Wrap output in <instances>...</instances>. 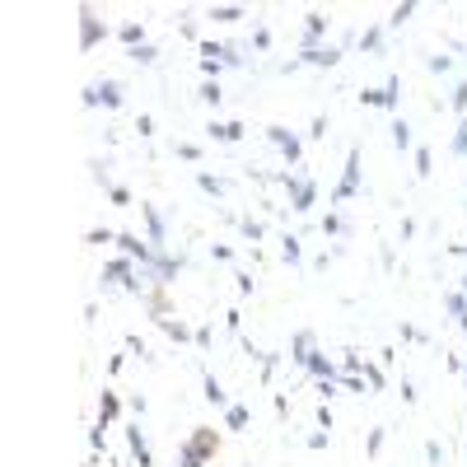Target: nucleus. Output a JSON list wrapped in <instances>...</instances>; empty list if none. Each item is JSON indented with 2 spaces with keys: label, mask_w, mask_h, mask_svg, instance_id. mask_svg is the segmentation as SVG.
Returning a JSON list of instances; mask_svg holds the SVG:
<instances>
[{
  "label": "nucleus",
  "mask_w": 467,
  "mask_h": 467,
  "mask_svg": "<svg viewBox=\"0 0 467 467\" xmlns=\"http://www.w3.org/2000/svg\"><path fill=\"white\" fill-rule=\"evenodd\" d=\"M215 454H220V434H215L211 425H197V430H192V439H187V444L178 449V463L206 467V463H211Z\"/></svg>",
  "instance_id": "1"
},
{
  "label": "nucleus",
  "mask_w": 467,
  "mask_h": 467,
  "mask_svg": "<svg viewBox=\"0 0 467 467\" xmlns=\"http://www.w3.org/2000/svg\"><path fill=\"white\" fill-rule=\"evenodd\" d=\"M122 99H126V89H122V79H112V75H103V79H94L89 89L79 94V103L84 108H122Z\"/></svg>",
  "instance_id": "2"
},
{
  "label": "nucleus",
  "mask_w": 467,
  "mask_h": 467,
  "mask_svg": "<svg viewBox=\"0 0 467 467\" xmlns=\"http://www.w3.org/2000/svg\"><path fill=\"white\" fill-rule=\"evenodd\" d=\"M356 197H360V145H351V150H346V173H341V182H336L332 201L341 206V201H356Z\"/></svg>",
  "instance_id": "3"
},
{
  "label": "nucleus",
  "mask_w": 467,
  "mask_h": 467,
  "mask_svg": "<svg viewBox=\"0 0 467 467\" xmlns=\"http://www.w3.org/2000/svg\"><path fill=\"white\" fill-rule=\"evenodd\" d=\"M103 38H108V28H103L99 10L94 5H79V52H94Z\"/></svg>",
  "instance_id": "4"
},
{
  "label": "nucleus",
  "mask_w": 467,
  "mask_h": 467,
  "mask_svg": "<svg viewBox=\"0 0 467 467\" xmlns=\"http://www.w3.org/2000/svg\"><path fill=\"white\" fill-rule=\"evenodd\" d=\"M117 248H122V257H131L136 267H150L155 262V243L141 238V234H131V229H117Z\"/></svg>",
  "instance_id": "5"
},
{
  "label": "nucleus",
  "mask_w": 467,
  "mask_h": 467,
  "mask_svg": "<svg viewBox=\"0 0 467 467\" xmlns=\"http://www.w3.org/2000/svg\"><path fill=\"white\" fill-rule=\"evenodd\" d=\"M187 267V253H168V248H155V262H150V271H155V280H159V290H168L173 285V276Z\"/></svg>",
  "instance_id": "6"
},
{
  "label": "nucleus",
  "mask_w": 467,
  "mask_h": 467,
  "mask_svg": "<svg viewBox=\"0 0 467 467\" xmlns=\"http://www.w3.org/2000/svg\"><path fill=\"white\" fill-rule=\"evenodd\" d=\"M327 23H332V19H327L323 10H309V14H304V38H300V56H304V52H318V47H323V33H327Z\"/></svg>",
  "instance_id": "7"
},
{
  "label": "nucleus",
  "mask_w": 467,
  "mask_h": 467,
  "mask_svg": "<svg viewBox=\"0 0 467 467\" xmlns=\"http://www.w3.org/2000/svg\"><path fill=\"white\" fill-rule=\"evenodd\" d=\"M397 89H402V79L388 75L378 89H365V94H360V103H365V108H397Z\"/></svg>",
  "instance_id": "8"
},
{
  "label": "nucleus",
  "mask_w": 467,
  "mask_h": 467,
  "mask_svg": "<svg viewBox=\"0 0 467 467\" xmlns=\"http://www.w3.org/2000/svg\"><path fill=\"white\" fill-rule=\"evenodd\" d=\"M136 271H141V267H136V262H131V257H112V262H108V267H103V285H131V280H136Z\"/></svg>",
  "instance_id": "9"
},
{
  "label": "nucleus",
  "mask_w": 467,
  "mask_h": 467,
  "mask_svg": "<svg viewBox=\"0 0 467 467\" xmlns=\"http://www.w3.org/2000/svg\"><path fill=\"white\" fill-rule=\"evenodd\" d=\"M313 356H318V336H313L309 332V327H304V332H295V336H290V360H295V365H309V360Z\"/></svg>",
  "instance_id": "10"
},
{
  "label": "nucleus",
  "mask_w": 467,
  "mask_h": 467,
  "mask_svg": "<svg viewBox=\"0 0 467 467\" xmlns=\"http://www.w3.org/2000/svg\"><path fill=\"white\" fill-rule=\"evenodd\" d=\"M141 215H145V238L155 248H164L168 243V224H164V215H159V206H141Z\"/></svg>",
  "instance_id": "11"
},
{
  "label": "nucleus",
  "mask_w": 467,
  "mask_h": 467,
  "mask_svg": "<svg viewBox=\"0 0 467 467\" xmlns=\"http://www.w3.org/2000/svg\"><path fill=\"white\" fill-rule=\"evenodd\" d=\"M126 449H131V463H136V467H155V454H150V444H145L141 425H131V430H126Z\"/></svg>",
  "instance_id": "12"
},
{
  "label": "nucleus",
  "mask_w": 467,
  "mask_h": 467,
  "mask_svg": "<svg viewBox=\"0 0 467 467\" xmlns=\"http://www.w3.org/2000/svg\"><path fill=\"white\" fill-rule=\"evenodd\" d=\"M243 131H248L243 122H220V117L206 126V136H211V141H220V145H238V141H243Z\"/></svg>",
  "instance_id": "13"
},
{
  "label": "nucleus",
  "mask_w": 467,
  "mask_h": 467,
  "mask_svg": "<svg viewBox=\"0 0 467 467\" xmlns=\"http://www.w3.org/2000/svg\"><path fill=\"white\" fill-rule=\"evenodd\" d=\"M300 66H318V70H332L341 66V47H318V52H304Z\"/></svg>",
  "instance_id": "14"
},
{
  "label": "nucleus",
  "mask_w": 467,
  "mask_h": 467,
  "mask_svg": "<svg viewBox=\"0 0 467 467\" xmlns=\"http://www.w3.org/2000/svg\"><path fill=\"white\" fill-rule=\"evenodd\" d=\"M201 388H206L201 397L211 402V407H229V392H224V383H220V378L211 374V369H201Z\"/></svg>",
  "instance_id": "15"
},
{
  "label": "nucleus",
  "mask_w": 467,
  "mask_h": 467,
  "mask_svg": "<svg viewBox=\"0 0 467 467\" xmlns=\"http://www.w3.org/2000/svg\"><path fill=\"white\" fill-rule=\"evenodd\" d=\"M280 262H290V267L304 262V238L300 234H285V238H280Z\"/></svg>",
  "instance_id": "16"
},
{
  "label": "nucleus",
  "mask_w": 467,
  "mask_h": 467,
  "mask_svg": "<svg viewBox=\"0 0 467 467\" xmlns=\"http://www.w3.org/2000/svg\"><path fill=\"white\" fill-rule=\"evenodd\" d=\"M248 421H253V412H248L243 402H229L224 407V430H248Z\"/></svg>",
  "instance_id": "17"
},
{
  "label": "nucleus",
  "mask_w": 467,
  "mask_h": 467,
  "mask_svg": "<svg viewBox=\"0 0 467 467\" xmlns=\"http://www.w3.org/2000/svg\"><path fill=\"white\" fill-rule=\"evenodd\" d=\"M117 416H122V397L103 388V397H99V421H103V425H112Z\"/></svg>",
  "instance_id": "18"
},
{
  "label": "nucleus",
  "mask_w": 467,
  "mask_h": 467,
  "mask_svg": "<svg viewBox=\"0 0 467 467\" xmlns=\"http://www.w3.org/2000/svg\"><path fill=\"white\" fill-rule=\"evenodd\" d=\"M304 369H309L313 378H341V365H332V360H327L323 351H318V356H313V360H309Z\"/></svg>",
  "instance_id": "19"
},
{
  "label": "nucleus",
  "mask_w": 467,
  "mask_h": 467,
  "mask_svg": "<svg viewBox=\"0 0 467 467\" xmlns=\"http://www.w3.org/2000/svg\"><path fill=\"white\" fill-rule=\"evenodd\" d=\"M238 234H243L248 243H262V238H267V224L253 220V215H238Z\"/></svg>",
  "instance_id": "20"
},
{
  "label": "nucleus",
  "mask_w": 467,
  "mask_h": 467,
  "mask_svg": "<svg viewBox=\"0 0 467 467\" xmlns=\"http://www.w3.org/2000/svg\"><path fill=\"white\" fill-rule=\"evenodd\" d=\"M197 187L206 192V197H224V192H229V182H224V178H215V173H206V168H201V173H197Z\"/></svg>",
  "instance_id": "21"
},
{
  "label": "nucleus",
  "mask_w": 467,
  "mask_h": 467,
  "mask_svg": "<svg viewBox=\"0 0 467 467\" xmlns=\"http://www.w3.org/2000/svg\"><path fill=\"white\" fill-rule=\"evenodd\" d=\"M206 14H211V19L215 23H238V19H243V5H211V10H206Z\"/></svg>",
  "instance_id": "22"
},
{
  "label": "nucleus",
  "mask_w": 467,
  "mask_h": 467,
  "mask_svg": "<svg viewBox=\"0 0 467 467\" xmlns=\"http://www.w3.org/2000/svg\"><path fill=\"white\" fill-rule=\"evenodd\" d=\"M392 145H397V150H416V141H412V122H407V117H397V122H392Z\"/></svg>",
  "instance_id": "23"
},
{
  "label": "nucleus",
  "mask_w": 467,
  "mask_h": 467,
  "mask_svg": "<svg viewBox=\"0 0 467 467\" xmlns=\"http://www.w3.org/2000/svg\"><path fill=\"white\" fill-rule=\"evenodd\" d=\"M159 327H164V336H168V341H192V336H197V332H192V327L187 323H173V318H164V323H159Z\"/></svg>",
  "instance_id": "24"
},
{
  "label": "nucleus",
  "mask_w": 467,
  "mask_h": 467,
  "mask_svg": "<svg viewBox=\"0 0 467 467\" xmlns=\"http://www.w3.org/2000/svg\"><path fill=\"white\" fill-rule=\"evenodd\" d=\"M197 99L206 103V108H220V99H224V89H220V79H206V84H201L197 89Z\"/></svg>",
  "instance_id": "25"
},
{
  "label": "nucleus",
  "mask_w": 467,
  "mask_h": 467,
  "mask_svg": "<svg viewBox=\"0 0 467 467\" xmlns=\"http://www.w3.org/2000/svg\"><path fill=\"white\" fill-rule=\"evenodd\" d=\"M126 56H131L136 66H159V47L155 43H141L136 52H126Z\"/></svg>",
  "instance_id": "26"
},
{
  "label": "nucleus",
  "mask_w": 467,
  "mask_h": 467,
  "mask_svg": "<svg viewBox=\"0 0 467 467\" xmlns=\"http://www.w3.org/2000/svg\"><path fill=\"white\" fill-rule=\"evenodd\" d=\"M360 52H369V56L383 52V28H365V33H360Z\"/></svg>",
  "instance_id": "27"
},
{
  "label": "nucleus",
  "mask_w": 467,
  "mask_h": 467,
  "mask_svg": "<svg viewBox=\"0 0 467 467\" xmlns=\"http://www.w3.org/2000/svg\"><path fill=\"white\" fill-rule=\"evenodd\" d=\"M365 383H369V392H383V388H388V374H383L378 365H369V360H365Z\"/></svg>",
  "instance_id": "28"
},
{
  "label": "nucleus",
  "mask_w": 467,
  "mask_h": 467,
  "mask_svg": "<svg viewBox=\"0 0 467 467\" xmlns=\"http://www.w3.org/2000/svg\"><path fill=\"white\" fill-rule=\"evenodd\" d=\"M117 38H122V43L136 52V47L145 43V28H141V23H122V28H117Z\"/></svg>",
  "instance_id": "29"
},
{
  "label": "nucleus",
  "mask_w": 467,
  "mask_h": 467,
  "mask_svg": "<svg viewBox=\"0 0 467 467\" xmlns=\"http://www.w3.org/2000/svg\"><path fill=\"white\" fill-rule=\"evenodd\" d=\"M318 229L332 234V238H341V234H351V224H346L341 215H323V220H318Z\"/></svg>",
  "instance_id": "30"
},
{
  "label": "nucleus",
  "mask_w": 467,
  "mask_h": 467,
  "mask_svg": "<svg viewBox=\"0 0 467 467\" xmlns=\"http://www.w3.org/2000/svg\"><path fill=\"white\" fill-rule=\"evenodd\" d=\"M412 14H416V0H402V5H392V14H388V23H392V28H402V23L412 19Z\"/></svg>",
  "instance_id": "31"
},
{
  "label": "nucleus",
  "mask_w": 467,
  "mask_h": 467,
  "mask_svg": "<svg viewBox=\"0 0 467 467\" xmlns=\"http://www.w3.org/2000/svg\"><path fill=\"white\" fill-rule=\"evenodd\" d=\"M257 365H262V383H271V378H276L280 356H276V351H262V356H257Z\"/></svg>",
  "instance_id": "32"
},
{
  "label": "nucleus",
  "mask_w": 467,
  "mask_h": 467,
  "mask_svg": "<svg viewBox=\"0 0 467 467\" xmlns=\"http://www.w3.org/2000/svg\"><path fill=\"white\" fill-rule=\"evenodd\" d=\"M224 66H248V56H243V43H224Z\"/></svg>",
  "instance_id": "33"
},
{
  "label": "nucleus",
  "mask_w": 467,
  "mask_h": 467,
  "mask_svg": "<svg viewBox=\"0 0 467 467\" xmlns=\"http://www.w3.org/2000/svg\"><path fill=\"white\" fill-rule=\"evenodd\" d=\"M430 168H434V155L425 145H416V178H430Z\"/></svg>",
  "instance_id": "34"
},
{
  "label": "nucleus",
  "mask_w": 467,
  "mask_h": 467,
  "mask_svg": "<svg viewBox=\"0 0 467 467\" xmlns=\"http://www.w3.org/2000/svg\"><path fill=\"white\" fill-rule=\"evenodd\" d=\"M383 444H388V430H369V439H365V454H369V458H378V454H383Z\"/></svg>",
  "instance_id": "35"
},
{
  "label": "nucleus",
  "mask_w": 467,
  "mask_h": 467,
  "mask_svg": "<svg viewBox=\"0 0 467 467\" xmlns=\"http://www.w3.org/2000/svg\"><path fill=\"white\" fill-rule=\"evenodd\" d=\"M444 444H439V439H425V463H430V467H444Z\"/></svg>",
  "instance_id": "36"
},
{
  "label": "nucleus",
  "mask_w": 467,
  "mask_h": 467,
  "mask_svg": "<svg viewBox=\"0 0 467 467\" xmlns=\"http://www.w3.org/2000/svg\"><path fill=\"white\" fill-rule=\"evenodd\" d=\"M197 52H201V61H220V66H224V43H211V38H206Z\"/></svg>",
  "instance_id": "37"
},
{
  "label": "nucleus",
  "mask_w": 467,
  "mask_h": 467,
  "mask_svg": "<svg viewBox=\"0 0 467 467\" xmlns=\"http://www.w3.org/2000/svg\"><path fill=\"white\" fill-rule=\"evenodd\" d=\"M126 351H131V356H141V360H155V356H150V346H145V336H141V332H126Z\"/></svg>",
  "instance_id": "38"
},
{
  "label": "nucleus",
  "mask_w": 467,
  "mask_h": 467,
  "mask_svg": "<svg viewBox=\"0 0 467 467\" xmlns=\"http://www.w3.org/2000/svg\"><path fill=\"white\" fill-rule=\"evenodd\" d=\"M425 70H430V75H449V70H454V56H439V52H434L430 61H425Z\"/></svg>",
  "instance_id": "39"
},
{
  "label": "nucleus",
  "mask_w": 467,
  "mask_h": 467,
  "mask_svg": "<svg viewBox=\"0 0 467 467\" xmlns=\"http://www.w3.org/2000/svg\"><path fill=\"white\" fill-rule=\"evenodd\" d=\"M449 108H454V112H467V79H458V84H454V94H449Z\"/></svg>",
  "instance_id": "40"
},
{
  "label": "nucleus",
  "mask_w": 467,
  "mask_h": 467,
  "mask_svg": "<svg viewBox=\"0 0 467 467\" xmlns=\"http://www.w3.org/2000/svg\"><path fill=\"white\" fill-rule=\"evenodd\" d=\"M341 369H346V374H365V356H356V351H341Z\"/></svg>",
  "instance_id": "41"
},
{
  "label": "nucleus",
  "mask_w": 467,
  "mask_h": 467,
  "mask_svg": "<svg viewBox=\"0 0 467 467\" xmlns=\"http://www.w3.org/2000/svg\"><path fill=\"white\" fill-rule=\"evenodd\" d=\"M336 383H341L346 392H365V388H369V383H365V374H346V369H341V378H336Z\"/></svg>",
  "instance_id": "42"
},
{
  "label": "nucleus",
  "mask_w": 467,
  "mask_h": 467,
  "mask_svg": "<svg viewBox=\"0 0 467 467\" xmlns=\"http://www.w3.org/2000/svg\"><path fill=\"white\" fill-rule=\"evenodd\" d=\"M108 430H112V425H94V430H89V449H94V454H103V444H108Z\"/></svg>",
  "instance_id": "43"
},
{
  "label": "nucleus",
  "mask_w": 467,
  "mask_h": 467,
  "mask_svg": "<svg viewBox=\"0 0 467 467\" xmlns=\"http://www.w3.org/2000/svg\"><path fill=\"white\" fill-rule=\"evenodd\" d=\"M89 168H94L89 178L99 182V187H112V182H108V159H89Z\"/></svg>",
  "instance_id": "44"
},
{
  "label": "nucleus",
  "mask_w": 467,
  "mask_h": 467,
  "mask_svg": "<svg viewBox=\"0 0 467 467\" xmlns=\"http://www.w3.org/2000/svg\"><path fill=\"white\" fill-rule=\"evenodd\" d=\"M182 38H187V43H206V38H201V28H197V19H187V10H182Z\"/></svg>",
  "instance_id": "45"
},
{
  "label": "nucleus",
  "mask_w": 467,
  "mask_h": 467,
  "mask_svg": "<svg viewBox=\"0 0 467 467\" xmlns=\"http://www.w3.org/2000/svg\"><path fill=\"white\" fill-rule=\"evenodd\" d=\"M173 150H178V159H187V164H201V145L182 141V145H173Z\"/></svg>",
  "instance_id": "46"
},
{
  "label": "nucleus",
  "mask_w": 467,
  "mask_h": 467,
  "mask_svg": "<svg viewBox=\"0 0 467 467\" xmlns=\"http://www.w3.org/2000/svg\"><path fill=\"white\" fill-rule=\"evenodd\" d=\"M449 150H454V159H467V122L458 126V136H454V145H449Z\"/></svg>",
  "instance_id": "47"
},
{
  "label": "nucleus",
  "mask_w": 467,
  "mask_h": 467,
  "mask_svg": "<svg viewBox=\"0 0 467 467\" xmlns=\"http://www.w3.org/2000/svg\"><path fill=\"white\" fill-rule=\"evenodd\" d=\"M84 243H117V229H89Z\"/></svg>",
  "instance_id": "48"
},
{
  "label": "nucleus",
  "mask_w": 467,
  "mask_h": 467,
  "mask_svg": "<svg viewBox=\"0 0 467 467\" xmlns=\"http://www.w3.org/2000/svg\"><path fill=\"white\" fill-rule=\"evenodd\" d=\"M397 332H402V341H421V346H425V341H430V336H425V332H421V327H412V323H402V327H397Z\"/></svg>",
  "instance_id": "49"
},
{
  "label": "nucleus",
  "mask_w": 467,
  "mask_h": 467,
  "mask_svg": "<svg viewBox=\"0 0 467 467\" xmlns=\"http://www.w3.org/2000/svg\"><path fill=\"white\" fill-rule=\"evenodd\" d=\"M136 131H141V141H145V136H155V117L141 112V117H136Z\"/></svg>",
  "instance_id": "50"
},
{
  "label": "nucleus",
  "mask_w": 467,
  "mask_h": 467,
  "mask_svg": "<svg viewBox=\"0 0 467 467\" xmlns=\"http://www.w3.org/2000/svg\"><path fill=\"white\" fill-rule=\"evenodd\" d=\"M234 285H238V295H253L257 280H253V271H238V276H234Z\"/></svg>",
  "instance_id": "51"
},
{
  "label": "nucleus",
  "mask_w": 467,
  "mask_h": 467,
  "mask_svg": "<svg viewBox=\"0 0 467 467\" xmlns=\"http://www.w3.org/2000/svg\"><path fill=\"white\" fill-rule=\"evenodd\" d=\"M108 197H112V206H131V192H126V187H117V182L108 187Z\"/></svg>",
  "instance_id": "52"
},
{
  "label": "nucleus",
  "mask_w": 467,
  "mask_h": 467,
  "mask_svg": "<svg viewBox=\"0 0 467 467\" xmlns=\"http://www.w3.org/2000/svg\"><path fill=\"white\" fill-rule=\"evenodd\" d=\"M309 141H327V117H313V126H309Z\"/></svg>",
  "instance_id": "53"
},
{
  "label": "nucleus",
  "mask_w": 467,
  "mask_h": 467,
  "mask_svg": "<svg viewBox=\"0 0 467 467\" xmlns=\"http://www.w3.org/2000/svg\"><path fill=\"white\" fill-rule=\"evenodd\" d=\"M416 397H421V392H416V383H412V378H402V402H407V407H416Z\"/></svg>",
  "instance_id": "54"
},
{
  "label": "nucleus",
  "mask_w": 467,
  "mask_h": 467,
  "mask_svg": "<svg viewBox=\"0 0 467 467\" xmlns=\"http://www.w3.org/2000/svg\"><path fill=\"white\" fill-rule=\"evenodd\" d=\"M211 257L215 262H234V248L229 243H211Z\"/></svg>",
  "instance_id": "55"
},
{
  "label": "nucleus",
  "mask_w": 467,
  "mask_h": 467,
  "mask_svg": "<svg viewBox=\"0 0 467 467\" xmlns=\"http://www.w3.org/2000/svg\"><path fill=\"white\" fill-rule=\"evenodd\" d=\"M327 444H332V434H327V430H318V434H309V449H313V454H318V449H327Z\"/></svg>",
  "instance_id": "56"
},
{
  "label": "nucleus",
  "mask_w": 467,
  "mask_h": 467,
  "mask_svg": "<svg viewBox=\"0 0 467 467\" xmlns=\"http://www.w3.org/2000/svg\"><path fill=\"white\" fill-rule=\"evenodd\" d=\"M253 47H257V52H267V47H271V28H257V33H253Z\"/></svg>",
  "instance_id": "57"
},
{
  "label": "nucleus",
  "mask_w": 467,
  "mask_h": 467,
  "mask_svg": "<svg viewBox=\"0 0 467 467\" xmlns=\"http://www.w3.org/2000/svg\"><path fill=\"white\" fill-rule=\"evenodd\" d=\"M192 341H197L201 351H211V341H215V336H211V327H197V336H192Z\"/></svg>",
  "instance_id": "58"
},
{
  "label": "nucleus",
  "mask_w": 467,
  "mask_h": 467,
  "mask_svg": "<svg viewBox=\"0 0 467 467\" xmlns=\"http://www.w3.org/2000/svg\"><path fill=\"white\" fill-rule=\"evenodd\" d=\"M318 430H332V407H327V402L318 407Z\"/></svg>",
  "instance_id": "59"
},
{
  "label": "nucleus",
  "mask_w": 467,
  "mask_h": 467,
  "mask_svg": "<svg viewBox=\"0 0 467 467\" xmlns=\"http://www.w3.org/2000/svg\"><path fill=\"white\" fill-rule=\"evenodd\" d=\"M220 70H224L220 61H201V75H206V79H220Z\"/></svg>",
  "instance_id": "60"
},
{
  "label": "nucleus",
  "mask_w": 467,
  "mask_h": 467,
  "mask_svg": "<svg viewBox=\"0 0 467 467\" xmlns=\"http://www.w3.org/2000/svg\"><path fill=\"white\" fill-rule=\"evenodd\" d=\"M224 323H229V332H243V313H238V309L224 313Z\"/></svg>",
  "instance_id": "61"
},
{
  "label": "nucleus",
  "mask_w": 467,
  "mask_h": 467,
  "mask_svg": "<svg viewBox=\"0 0 467 467\" xmlns=\"http://www.w3.org/2000/svg\"><path fill=\"white\" fill-rule=\"evenodd\" d=\"M378 267H383V271H392V267H397V257H392V248H383V253H378Z\"/></svg>",
  "instance_id": "62"
},
{
  "label": "nucleus",
  "mask_w": 467,
  "mask_h": 467,
  "mask_svg": "<svg viewBox=\"0 0 467 467\" xmlns=\"http://www.w3.org/2000/svg\"><path fill=\"white\" fill-rule=\"evenodd\" d=\"M463 388H467V369H463Z\"/></svg>",
  "instance_id": "63"
},
{
  "label": "nucleus",
  "mask_w": 467,
  "mask_h": 467,
  "mask_svg": "<svg viewBox=\"0 0 467 467\" xmlns=\"http://www.w3.org/2000/svg\"><path fill=\"white\" fill-rule=\"evenodd\" d=\"M178 467H192V463H178Z\"/></svg>",
  "instance_id": "64"
}]
</instances>
